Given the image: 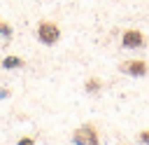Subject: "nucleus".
<instances>
[{
	"label": "nucleus",
	"instance_id": "obj_1",
	"mask_svg": "<svg viewBox=\"0 0 149 145\" xmlns=\"http://www.w3.org/2000/svg\"><path fill=\"white\" fill-rule=\"evenodd\" d=\"M37 40L42 42V44H47V47H51V44H56L58 40H61V28H58V23L56 21H40L37 23Z\"/></svg>",
	"mask_w": 149,
	"mask_h": 145
},
{
	"label": "nucleus",
	"instance_id": "obj_11",
	"mask_svg": "<svg viewBox=\"0 0 149 145\" xmlns=\"http://www.w3.org/2000/svg\"><path fill=\"white\" fill-rule=\"evenodd\" d=\"M0 23H2V21H0Z\"/></svg>",
	"mask_w": 149,
	"mask_h": 145
},
{
	"label": "nucleus",
	"instance_id": "obj_10",
	"mask_svg": "<svg viewBox=\"0 0 149 145\" xmlns=\"http://www.w3.org/2000/svg\"><path fill=\"white\" fill-rule=\"evenodd\" d=\"M9 96V89H5V87H0V98H7Z\"/></svg>",
	"mask_w": 149,
	"mask_h": 145
},
{
	"label": "nucleus",
	"instance_id": "obj_3",
	"mask_svg": "<svg viewBox=\"0 0 149 145\" xmlns=\"http://www.w3.org/2000/svg\"><path fill=\"white\" fill-rule=\"evenodd\" d=\"M121 44L126 49H144L147 47V35L137 28H128L121 33Z\"/></svg>",
	"mask_w": 149,
	"mask_h": 145
},
{
	"label": "nucleus",
	"instance_id": "obj_7",
	"mask_svg": "<svg viewBox=\"0 0 149 145\" xmlns=\"http://www.w3.org/2000/svg\"><path fill=\"white\" fill-rule=\"evenodd\" d=\"M0 35H2L5 40H12V35H14V28H12L9 23H5V21H2V23H0Z\"/></svg>",
	"mask_w": 149,
	"mask_h": 145
},
{
	"label": "nucleus",
	"instance_id": "obj_5",
	"mask_svg": "<svg viewBox=\"0 0 149 145\" xmlns=\"http://www.w3.org/2000/svg\"><path fill=\"white\" fill-rule=\"evenodd\" d=\"M0 65H2L5 70H19V68H26V61H23L21 56H12V54H9V56L2 58Z\"/></svg>",
	"mask_w": 149,
	"mask_h": 145
},
{
	"label": "nucleus",
	"instance_id": "obj_9",
	"mask_svg": "<svg viewBox=\"0 0 149 145\" xmlns=\"http://www.w3.org/2000/svg\"><path fill=\"white\" fill-rule=\"evenodd\" d=\"M16 145H35V138L33 136H23V138H19Z\"/></svg>",
	"mask_w": 149,
	"mask_h": 145
},
{
	"label": "nucleus",
	"instance_id": "obj_8",
	"mask_svg": "<svg viewBox=\"0 0 149 145\" xmlns=\"http://www.w3.org/2000/svg\"><path fill=\"white\" fill-rule=\"evenodd\" d=\"M137 140H140V143H144V145H149V129H144V131H140V136H137Z\"/></svg>",
	"mask_w": 149,
	"mask_h": 145
},
{
	"label": "nucleus",
	"instance_id": "obj_2",
	"mask_svg": "<svg viewBox=\"0 0 149 145\" xmlns=\"http://www.w3.org/2000/svg\"><path fill=\"white\" fill-rule=\"evenodd\" d=\"M72 143H74V145H100L98 129H95L91 122L81 124L79 129H74V133H72Z\"/></svg>",
	"mask_w": 149,
	"mask_h": 145
},
{
	"label": "nucleus",
	"instance_id": "obj_6",
	"mask_svg": "<svg viewBox=\"0 0 149 145\" xmlns=\"http://www.w3.org/2000/svg\"><path fill=\"white\" fill-rule=\"evenodd\" d=\"M100 89H102V80H98V77H88L84 82V91H88V94H98Z\"/></svg>",
	"mask_w": 149,
	"mask_h": 145
},
{
	"label": "nucleus",
	"instance_id": "obj_4",
	"mask_svg": "<svg viewBox=\"0 0 149 145\" xmlns=\"http://www.w3.org/2000/svg\"><path fill=\"white\" fill-rule=\"evenodd\" d=\"M147 70H149V65L142 58H130V61H121L119 63V72L130 75V77H142V75H147Z\"/></svg>",
	"mask_w": 149,
	"mask_h": 145
}]
</instances>
